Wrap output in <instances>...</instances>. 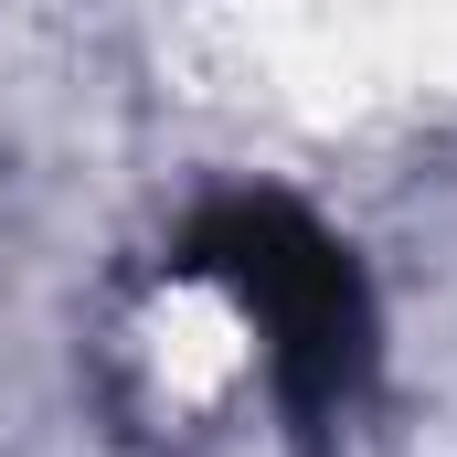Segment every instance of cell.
<instances>
[{
    "label": "cell",
    "instance_id": "obj_1",
    "mask_svg": "<svg viewBox=\"0 0 457 457\" xmlns=\"http://www.w3.org/2000/svg\"><path fill=\"white\" fill-rule=\"evenodd\" d=\"M170 277L234 298V320L266 351L287 447L298 457L341 447V426L372 404V372H383V309L341 234L287 192H213L170 245Z\"/></svg>",
    "mask_w": 457,
    "mask_h": 457
}]
</instances>
